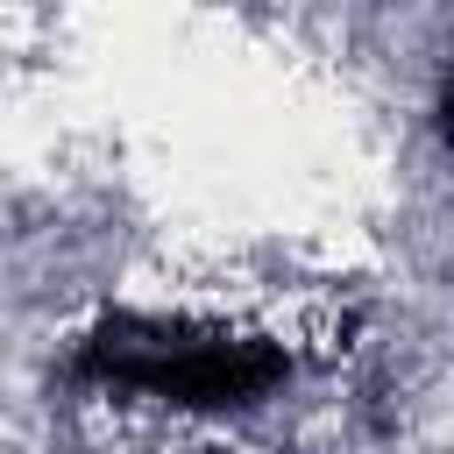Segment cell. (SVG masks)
Returning a JSON list of instances; mask_svg holds the SVG:
<instances>
[{
    "mask_svg": "<svg viewBox=\"0 0 454 454\" xmlns=\"http://www.w3.org/2000/svg\"><path fill=\"white\" fill-rule=\"evenodd\" d=\"M78 376H92L106 390H142V397H163V404L227 411V404H255L284 376V355L248 340V333H227V326L114 319L78 348Z\"/></svg>",
    "mask_w": 454,
    "mask_h": 454,
    "instance_id": "obj_1",
    "label": "cell"
},
{
    "mask_svg": "<svg viewBox=\"0 0 454 454\" xmlns=\"http://www.w3.org/2000/svg\"><path fill=\"white\" fill-rule=\"evenodd\" d=\"M440 128H447V142H454V78H447V92H440Z\"/></svg>",
    "mask_w": 454,
    "mask_h": 454,
    "instance_id": "obj_2",
    "label": "cell"
}]
</instances>
